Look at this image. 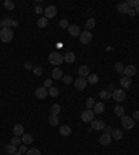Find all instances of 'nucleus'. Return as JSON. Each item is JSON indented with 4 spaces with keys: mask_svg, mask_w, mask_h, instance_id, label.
I'll use <instances>...</instances> for the list:
<instances>
[{
    "mask_svg": "<svg viewBox=\"0 0 139 155\" xmlns=\"http://www.w3.org/2000/svg\"><path fill=\"white\" fill-rule=\"evenodd\" d=\"M49 62L51 65H54V67H59V65H61L64 62V57L59 51H53V53L49 54Z\"/></svg>",
    "mask_w": 139,
    "mask_h": 155,
    "instance_id": "nucleus-1",
    "label": "nucleus"
},
{
    "mask_svg": "<svg viewBox=\"0 0 139 155\" xmlns=\"http://www.w3.org/2000/svg\"><path fill=\"white\" fill-rule=\"evenodd\" d=\"M14 37V32L11 29H1L0 31V40L3 43H10Z\"/></svg>",
    "mask_w": 139,
    "mask_h": 155,
    "instance_id": "nucleus-2",
    "label": "nucleus"
},
{
    "mask_svg": "<svg viewBox=\"0 0 139 155\" xmlns=\"http://www.w3.org/2000/svg\"><path fill=\"white\" fill-rule=\"evenodd\" d=\"M121 125H122V128L127 129V130H130V129H134L135 126V119L132 116H127L124 115L122 118H121Z\"/></svg>",
    "mask_w": 139,
    "mask_h": 155,
    "instance_id": "nucleus-3",
    "label": "nucleus"
},
{
    "mask_svg": "<svg viewBox=\"0 0 139 155\" xmlns=\"http://www.w3.org/2000/svg\"><path fill=\"white\" fill-rule=\"evenodd\" d=\"M43 13H45V17H46L47 19H50V18H53V17H56V14H57V7L53 6V4L47 6L46 9L43 10Z\"/></svg>",
    "mask_w": 139,
    "mask_h": 155,
    "instance_id": "nucleus-4",
    "label": "nucleus"
},
{
    "mask_svg": "<svg viewBox=\"0 0 139 155\" xmlns=\"http://www.w3.org/2000/svg\"><path fill=\"white\" fill-rule=\"evenodd\" d=\"M111 98H114V101H117V103L124 101L125 100V91L121 90V89H117V90H114L111 93Z\"/></svg>",
    "mask_w": 139,
    "mask_h": 155,
    "instance_id": "nucleus-5",
    "label": "nucleus"
},
{
    "mask_svg": "<svg viewBox=\"0 0 139 155\" xmlns=\"http://www.w3.org/2000/svg\"><path fill=\"white\" fill-rule=\"evenodd\" d=\"M81 119H82L83 122H92L93 119H95V112H93V110L82 111V114H81Z\"/></svg>",
    "mask_w": 139,
    "mask_h": 155,
    "instance_id": "nucleus-6",
    "label": "nucleus"
},
{
    "mask_svg": "<svg viewBox=\"0 0 139 155\" xmlns=\"http://www.w3.org/2000/svg\"><path fill=\"white\" fill-rule=\"evenodd\" d=\"M86 85H88V82H86V79L85 78H77L74 80V86H75V89H78V90H85L86 89Z\"/></svg>",
    "mask_w": 139,
    "mask_h": 155,
    "instance_id": "nucleus-7",
    "label": "nucleus"
},
{
    "mask_svg": "<svg viewBox=\"0 0 139 155\" xmlns=\"http://www.w3.org/2000/svg\"><path fill=\"white\" fill-rule=\"evenodd\" d=\"M79 42H81V44H88V43H90V42H92V33L89 32V31H83V32H81Z\"/></svg>",
    "mask_w": 139,
    "mask_h": 155,
    "instance_id": "nucleus-8",
    "label": "nucleus"
},
{
    "mask_svg": "<svg viewBox=\"0 0 139 155\" xmlns=\"http://www.w3.org/2000/svg\"><path fill=\"white\" fill-rule=\"evenodd\" d=\"M90 128H92V130H103L106 128V123L102 119H93L90 122Z\"/></svg>",
    "mask_w": 139,
    "mask_h": 155,
    "instance_id": "nucleus-9",
    "label": "nucleus"
},
{
    "mask_svg": "<svg viewBox=\"0 0 139 155\" xmlns=\"http://www.w3.org/2000/svg\"><path fill=\"white\" fill-rule=\"evenodd\" d=\"M136 72H138V68L135 67V65H127L124 68V76H127V78H132V76H135L136 75Z\"/></svg>",
    "mask_w": 139,
    "mask_h": 155,
    "instance_id": "nucleus-10",
    "label": "nucleus"
},
{
    "mask_svg": "<svg viewBox=\"0 0 139 155\" xmlns=\"http://www.w3.org/2000/svg\"><path fill=\"white\" fill-rule=\"evenodd\" d=\"M47 94H49V90H47L46 87H38L36 91H35V96H36L38 100H45L47 97Z\"/></svg>",
    "mask_w": 139,
    "mask_h": 155,
    "instance_id": "nucleus-11",
    "label": "nucleus"
},
{
    "mask_svg": "<svg viewBox=\"0 0 139 155\" xmlns=\"http://www.w3.org/2000/svg\"><path fill=\"white\" fill-rule=\"evenodd\" d=\"M68 33L71 35V36H81V28L78 27V25H75V24H72V25H70L68 27Z\"/></svg>",
    "mask_w": 139,
    "mask_h": 155,
    "instance_id": "nucleus-12",
    "label": "nucleus"
},
{
    "mask_svg": "<svg viewBox=\"0 0 139 155\" xmlns=\"http://www.w3.org/2000/svg\"><path fill=\"white\" fill-rule=\"evenodd\" d=\"M13 133H14V136H17V137H22V134L25 133V130H24V126L21 125V123H17V125H14Z\"/></svg>",
    "mask_w": 139,
    "mask_h": 155,
    "instance_id": "nucleus-13",
    "label": "nucleus"
},
{
    "mask_svg": "<svg viewBox=\"0 0 139 155\" xmlns=\"http://www.w3.org/2000/svg\"><path fill=\"white\" fill-rule=\"evenodd\" d=\"M13 22H14V19H11V18H3L0 21V28L1 29H11Z\"/></svg>",
    "mask_w": 139,
    "mask_h": 155,
    "instance_id": "nucleus-14",
    "label": "nucleus"
},
{
    "mask_svg": "<svg viewBox=\"0 0 139 155\" xmlns=\"http://www.w3.org/2000/svg\"><path fill=\"white\" fill-rule=\"evenodd\" d=\"M120 85H121V87L122 89H130L131 86H132V79L131 78H127V76H124V78H121L120 79Z\"/></svg>",
    "mask_w": 139,
    "mask_h": 155,
    "instance_id": "nucleus-15",
    "label": "nucleus"
},
{
    "mask_svg": "<svg viewBox=\"0 0 139 155\" xmlns=\"http://www.w3.org/2000/svg\"><path fill=\"white\" fill-rule=\"evenodd\" d=\"M78 73L81 78H88L90 75V71H89V67L88 65H81L78 68Z\"/></svg>",
    "mask_w": 139,
    "mask_h": 155,
    "instance_id": "nucleus-16",
    "label": "nucleus"
},
{
    "mask_svg": "<svg viewBox=\"0 0 139 155\" xmlns=\"http://www.w3.org/2000/svg\"><path fill=\"white\" fill-rule=\"evenodd\" d=\"M99 143H100L102 146H109L111 143V136L109 133H103L102 136H100V138H99Z\"/></svg>",
    "mask_w": 139,
    "mask_h": 155,
    "instance_id": "nucleus-17",
    "label": "nucleus"
},
{
    "mask_svg": "<svg viewBox=\"0 0 139 155\" xmlns=\"http://www.w3.org/2000/svg\"><path fill=\"white\" fill-rule=\"evenodd\" d=\"M59 133H60L61 136H70L71 133H72V130H71V128H70L68 125H63V126H60V130H59Z\"/></svg>",
    "mask_w": 139,
    "mask_h": 155,
    "instance_id": "nucleus-18",
    "label": "nucleus"
},
{
    "mask_svg": "<svg viewBox=\"0 0 139 155\" xmlns=\"http://www.w3.org/2000/svg\"><path fill=\"white\" fill-rule=\"evenodd\" d=\"M21 140H22V144L28 146V144H32L33 143V136L29 134V133H24L22 137H21Z\"/></svg>",
    "mask_w": 139,
    "mask_h": 155,
    "instance_id": "nucleus-19",
    "label": "nucleus"
},
{
    "mask_svg": "<svg viewBox=\"0 0 139 155\" xmlns=\"http://www.w3.org/2000/svg\"><path fill=\"white\" fill-rule=\"evenodd\" d=\"M63 76H64V75H63V71H61L59 67H56V68L51 71V78H53V79H56V80L61 79Z\"/></svg>",
    "mask_w": 139,
    "mask_h": 155,
    "instance_id": "nucleus-20",
    "label": "nucleus"
},
{
    "mask_svg": "<svg viewBox=\"0 0 139 155\" xmlns=\"http://www.w3.org/2000/svg\"><path fill=\"white\" fill-rule=\"evenodd\" d=\"M47 122H49V125L50 126H59V115H53L50 114L49 115V119H47Z\"/></svg>",
    "mask_w": 139,
    "mask_h": 155,
    "instance_id": "nucleus-21",
    "label": "nucleus"
},
{
    "mask_svg": "<svg viewBox=\"0 0 139 155\" xmlns=\"http://www.w3.org/2000/svg\"><path fill=\"white\" fill-rule=\"evenodd\" d=\"M63 57H64V61L65 62H68V64H71V62H74L75 61V54L72 53V51H67L65 54H63Z\"/></svg>",
    "mask_w": 139,
    "mask_h": 155,
    "instance_id": "nucleus-22",
    "label": "nucleus"
},
{
    "mask_svg": "<svg viewBox=\"0 0 139 155\" xmlns=\"http://www.w3.org/2000/svg\"><path fill=\"white\" fill-rule=\"evenodd\" d=\"M117 9H118V13L127 14L128 13V10H130V7H128V4H127V1H122V3H118Z\"/></svg>",
    "mask_w": 139,
    "mask_h": 155,
    "instance_id": "nucleus-23",
    "label": "nucleus"
},
{
    "mask_svg": "<svg viewBox=\"0 0 139 155\" xmlns=\"http://www.w3.org/2000/svg\"><path fill=\"white\" fill-rule=\"evenodd\" d=\"M110 136H111V138H114V140H121V138H122V132H121L120 129H114V130H111Z\"/></svg>",
    "mask_w": 139,
    "mask_h": 155,
    "instance_id": "nucleus-24",
    "label": "nucleus"
},
{
    "mask_svg": "<svg viewBox=\"0 0 139 155\" xmlns=\"http://www.w3.org/2000/svg\"><path fill=\"white\" fill-rule=\"evenodd\" d=\"M103 111H104V104L103 103H96L95 107H93V112L95 114H103Z\"/></svg>",
    "mask_w": 139,
    "mask_h": 155,
    "instance_id": "nucleus-25",
    "label": "nucleus"
},
{
    "mask_svg": "<svg viewBox=\"0 0 139 155\" xmlns=\"http://www.w3.org/2000/svg\"><path fill=\"white\" fill-rule=\"evenodd\" d=\"M4 152H7V154L10 155H13L17 152V147L13 146V144H6L4 146Z\"/></svg>",
    "mask_w": 139,
    "mask_h": 155,
    "instance_id": "nucleus-26",
    "label": "nucleus"
},
{
    "mask_svg": "<svg viewBox=\"0 0 139 155\" xmlns=\"http://www.w3.org/2000/svg\"><path fill=\"white\" fill-rule=\"evenodd\" d=\"M47 24H49V19H47L46 17H41V18L36 21V25H38L39 28H46Z\"/></svg>",
    "mask_w": 139,
    "mask_h": 155,
    "instance_id": "nucleus-27",
    "label": "nucleus"
},
{
    "mask_svg": "<svg viewBox=\"0 0 139 155\" xmlns=\"http://www.w3.org/2000/svg\"><path fill=\"white\" fill-rule=\"evenodd\" d=\"M86 82L90 83V85H96V83L99 82V76H97L96 73H90L88 76V79H86Z\"/></svg>",
    "mask_w": 139,
    "mask_h": 155,
    "instance_id": "nucleus-28",
    "label": "nucleus"
},
{
    "mask_svg": "<svg viewBox=\"0 0 139 155\" xmlns=\"http://www.w3.org/2000/svg\"><path fill=\"white\" fill-rule=\"evenodd\" d=\"M99 96H100V98L102 100H110L111 98V91H109V90H102L100 93H99Z\"/></svg>",
    "mask_w": 139,
    "mask_h": 155,
    "instance_id": "nucleus-29",
    "label": "nucleus"
},
{
    "mask_svg": "<svg viewBox=\"0 0 139 155\" xmlns=\"http://www.w3.org/2000/svg\"><path fill=\"white\" fill-rule=\"evenodd\" d=\"M95 104H96V101H95V98H92V97H89V98H86V101H85V105H86V110H92L93 107H95Z\"/></svg>",
    "mask_w": 139,
    "mask_h": 155,
    "instance_id": "nucleus-30",
    "label": "nucleus"
},
{
    "mask_svg": "<svg viewBox=\"0 0 139 155\" xmlns=\"http://www.w3.org/2000/svg\"><path fill=\"white\" fill-rule=\"evenodd\" d=\"M114 114L117 115V116H120V118H122L125 115V110L121 107V105H117L116 108H114Z\"/></svg>",
    "mask_w": 139,
    "mask_h": 155,
    "instance_id": "nucleus-31",
    "label": "nucleus"
},
{
    "mask_svg": "<svg viewBox=\"0 0 139 155\" xmlns=\"http://www.w3.org/2000/svg\"><path fill=\"white\" fill-rule=\"evenodd\" d=\"M95 25H96V21H95V18H89L88 21H86V24H85V28H86V31H90V29H93V28H95Z\"/></svg>",
    "mask_w": 139,
    "mask_h": 155,
    "instance_id": "nucleus-32",
    "label": "nucleus"
},
{
    "mask_svg": "<svg viewBox=\"0 0 139 155\" xmlns=\"http://www.w3.org/2000/svg\"><path fill=\"white\" fill-rule=\"evenodd\" d=\"M60 111H61L60 104H53V105H51V108H50V114H53V115H59V114H60Z\"/></svg>",
    "mask_w": 139,
    "mask_h": 155,
    "instance_id": "nucleus-33",
    "label": "nucleus"
},
{
    "mask_svg": "<svg viewBox=\"0 0 139 155\" xmlns=\"http://www.w3.org/2000/svg\"><path fill=\"white\" fill-rule=\"evenodd\" d=\"M59 94H60V90H59V87H53V86H51L50 89H49V96L57 97Z\"/></svg>",
    "mask_w": 139,
    "mask_h": 155,
    "instance_id": "nucleus-34",
    "label": "nucleus"
},
{
    "mask_svg": "<svg viewBox=\"0 0 139 155\" xmlns=\"http://www.w3.org/2000/svg\"><path fill=\"white\" fill-rule=\"evenodd\" d=\"M3 6H4V9H7V10H14L15 9V3L11 1V0H6L4 3H3Z\"/></svg>",
    "mask_w": 139,
    "mask_h": 155,
    "instance_id": "nucleus-35",
    "label": "nucleus"
},
{
    "mask_svg": "<svg viewBox=\"0 0 139 155\" xmlns=\"http://www.w3.org/2000/svg\"><path fill=\"white\" fill-rule=\"evenodd\" d=\"M59 27H60L61 29H68L70 24H68V21H67L65 18H63V19H60V21H59Z\"/></svg>",
    "mask_w": 139,
    "mask_h": 155,
    "instance_id": "nucleus-36",
    "label": "nucleus"
},
{
    "mask_svg": "<svg viewBox=\"0 0 139 155\" xmlns=\"http://www.w3.org/2000/svg\"><path fill=\"white\" fill-rule=\"evenodd\" d=\"M127 4H128V7H130V9H134L135 10L139 6V0H128V1H127Z\"/></svg>",
    "mask_w": 139,
    "mask_h": 155,
    "instance_id": "nucleus-37",
    "label": "nucleus"
},
{
    "mask_svg": "<svg viewBox=\"0 0 139 155\" xmlns=\"http://www.w3.org/2000/svg\"><path fill=\"white\" fill-rule=\"evenodd\" d=\"M22 143V140H21V137H17V136H14L13 138H11V141H10V144H13V146H20Z\"/></svg>",
    "mask_w": 139,
    "mask_h": 155,
    "instance_id": "nucleus-38",
    "label": "nucleus"
},
{
    "mask_svg": "<svg viewBox=\"0 0 139 155\" xmlns=\"http://www.w3.org/2000/svg\"><path fill=\"white\" fill-rule=\"evenodd\" d=\"M27 155H41V151L38 148H29L27 151Z\"/></svg>",
    "mask_w": 139,
    "mask_h": 155,
    "instance_id": "nucleus-39",
    "label": "nucleus"
},
{
    "mask_svg": "<svg viewBox=\"0 0 139 155\" xmlns=\"http://www.w3.org/2000/svg\"><path fill=\"white\" fill-rule=\"evenodd\" d=\"M114 67H116V71L118 73L124 72V65H122V62H116V65H114Z\"/></svg>",
    "mask_w": 139,
    "mask_h": 155,
    "instance_id": "nucleus-40",
    "label": "nucleus"
},
{
    "mask_svg": "<svg viewBox=\"0 0 139 155\" xmlns=\"http://www.w3.org/2000/svg\"><path fill=\"white\" fill-rule=\"evenodd\" d=\"M33 73L36 75V76H41L42 73H43V69H42V67H33Z\"/></svg>",
    "mask_w": 139,
    "mask_h": 155,
    "instance_id": "nucleus-41",
    "label": "nucleus"
},
{
    "mask_svg": "<svg viewBox=\"0 0 139 155\" xmlns=\"http://www.w3.org/2000/svg\"><path fill=\"white\" fill-rule=\"evenodd\" d=\"M51 85H53V80H51V79H46L45 83H43V87H46L47 90H49V89L51 87Z\"/></svg>",
    "mask_w": 139,
    "mask_h": 155,
    "instance_id": "nucleus-42",
    "label": "nucleus"
},
{
    "mask_svg": "<svg viewBox=\"0 0 139 155\" xmlns=\"http://www.w3.org/2000/svg\"><path fill=\"white\" fill-rule=\"evenodd\" d=\"M27 151H28V148H27L25 144H21V146L18 147V152H20V154H27Z\"/></svg>",
    "mask_w": 139,
    "mask_h": 155,
    "instance_id": "nucleus-43",
    "label": "nucleus"
},
{
    "mask_svg": "<svg viewBox=\"0 0 139 155\" xmlns=\"http://www.w3.org/2000/svg\"><path fill=\"white\" fill-rule=\"evenodd\" d=\"M61 80H63L65 85H68V83L72 82V78L70 76V75H67V76H63V78H61Z\"/></svg>",
    "mask_w": 139,
    "mask_h": 155,
    "instance_id": "nucleus-44",
    "label": "nucleus"
},
{
    "mask_svg": "<svg viewBox=\"0 0 139 155\" xmlns=\"http://www.w3.org/2000/svg\"><path fill=\"white\" fill-rule=\"evenodd\" d=\"M24 68L27 69V71H31V69H33L32 62H31V61H28V62H25V64H24Z\"/></svg>",
    "mask_w": 139,
    "mask_h": 155,
    "instance_id": "nucleus-45",
    "label": "nucleus"
},
{
    "mask_svg": "<svg viewBox=\"0 0 139 155\" xmlns=\"http://www.w3.org/2000/svg\"><path fill=\"white\" fill-rule=\"evenodd\" d=\"M35 13H36V14H42V13H43V9H42L41 6H35Z\"/></svg>",
    "mask_w": 139,
    "mask_h": 155,
    "instance_id": "nucleus-46",
    "label": "nucleus"
},
{
    "mask_svg": "<svg viewBox=\"0 0 139 155\" xmlns=\"http://www.w3.org/2000/svg\"><path fill=\"white\" fill-rule=\"evenodd\" d=\"M127 14H128V15H131V17H134V15H136V13H135V10H134V9H130Z\"/></svg>",
    "mask_w": 139,
    "mask_h": 155,
    "instance_id": "nucleus-47",
    "label": "nucleus"
},
{
    "mask_svg": "<svg viewBox=\"0 0 139 155\" xmlns=\"http://www.w3.org/2000/svg\"><path fill=\"white\" fill-rule=\"evenodd\" d=\"M134 119H136V121H139V110L138 111H134V116H132Z\"/></svg>",
    "mask_w": 139,
    "mask_h": 155,
    "instance_id": "nucleus-48",
    "label": "nucleus"
},
{
    "mask_svg": "<svg viewBox=\"0 0 139 155\" xmlns=\"http://www.w3.org/2000/svg\"><path fill=\"white\" fill-rule=\"evenodd\" d=\"M106 90H109V91H111V90H113V91H114V85H113V83H110V85L107 86V89H106Z\"/></svg>",
    "mask_w": 139,
    "mask_h": 155,
    "instance_id": "nucleus-49",
    "label": "nucleus"
},
{
    "mask_svg": "<svg viewBox=\"0 0 139 155\" xmlns=\"http://www.w3.org/2000/svg\"><path fill=\"white\" fill-rule=\"evenodd\" d=\"M111 130H113V129H111L110 126H106V128H104V132H106V133H109V134L111 133Z\"/></svg>",
    "mask_w": 139,
    "mask_h": 155,
    "instance_id": "nucleus-50",
    "label": "nucleus"
},
{
    "mask_svg": "<svg viewBox=\"0 0 139 155\" xmlns=\"http://www.w3.org/2000/svg\"><path fill=\"white\" fill-rule=\"evenodd\" d=\"M135 13H136V14H138V15H139V6H138V7H136V9H135Z\"/></svg>",
    "mask_w": 139,
    "mask_h": 155,
    "instance_id": "nucleus-51",
    "label": "nucleus"
},
{
    "mask_svg": "<svg viewBox=\"0 0 139 155\" xmlns=\"http://www.w3.org/2000/svg\"><path fill=\"white\" fill-rule=\"evenodd\" d=\"M13 155H22V154H20L18 151H17V152H15V154H13Z\"/></svg>",
    "mask_w": 139,
    "mask_h": 155,
    "instance_id": "nucleus-52",
    "label": "nucleus"
},
{
    "mask_svg": "<svg viewBox=\"0 0 139 155\" xmlns=\"http://www.w3.org/2000/svg\"><path fill=\"white\" fill-rule=\"evenodd\" d=\"M0 94H1V93H0Z\"/></svg>",
    "mask_w": 139,
    "mask_h": 155,
    "instance_id": "nucleus-53",
    "label": "nucleus"
}]
</instances>
